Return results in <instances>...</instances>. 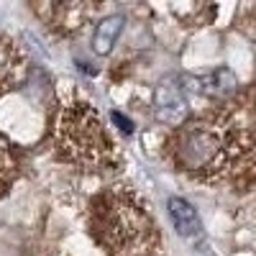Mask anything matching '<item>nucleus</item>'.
Returning <instances> with one entry per match:
<instances>
[{
  "instance_id": "obj_7",
  "label": "nucleus",
  "mask_w": 256,
  "mask_h": 256,
  "mask_svg": "<svg viewBox=\"0 0 256 256\" xmlns=\"http://www.w3.org/2000/svg\"><path fill=\"white\" fill-rule=\"evenodd\" d=\"M166 212H169V220H172V226H174V230L180 233V236H184V238H200L202 236L200 212L184 198H169Z\"/></svg>"
},
{
  "instance_id": "obj_9",
  "label": "nucleus",
  "mask_w": 256,
  "mask_h": 256,
  "mask_svg": "<svg viewBox=\"0 0 256 256\" xmlns=\"http://www.w3.org/2000/svg\"><path fill=\"white\" fill-rule=\"evenodd\" d=\"M16 174V156H13V148L10 144L0 136V198L6 195V190L10 187Z\"/></svg>"
},
{
  "instance_id": "obj_10",
  "label": "nucleus",
  "mask_w": 256,
  "mask_h": 256,
  "mask_svg": "<svg viewBox=\"0 0 256 256\" xmlns=\"http://www.w3.org/2000/svg\"><path fill=\"white\" fill-rule=\"evenodd\" d=\"M110 116H113V120L118 123V128H120V131H126V134H131V131H134V123L128 120V118H123V116H120L118 110H113Z\"/></svg>"
},
{
  "instance_id": "obj_6",
  "label": "nucleus",
  "mask_w": 256,
  "mask_h": 256,
  "mask_svg": "<svg viewBox=\"0 0 256 256\" xmlns=\"http://www.w3.org/2000/svg\"><path fill=\"white\" fill-rule=\"evenodd\" d=\"M154 110H156L159 120L180 126L187 118V95H184V88L172 84V82L162 84V88L156 90V98H154Z\"/></svg>"
},
{
  "instance_id": "obj_11",
  "label": "nucleus",
  "mask_w": 256,
  "mask_h": 256,
  "mask_svg": "<svg viewBox=\"0 0 256 256\" xmlns=\"http://www.w3.org/2000/svg\"><path fill=\"white\" fill-rule=\"evenodd\" d=\"M244 102H246L248 108H251V110L256 113V88H251V90H248V95L244 98Z\"/></svg>"
},
{
  "instance_id": "obj_3",
  "label": "nucleus",
  "mask_w": 256,
  "mask_h": 256,
  "mask_svg": "<svg viewBox=\"0 0 256 256\" xmlns=\"http://www.w3.org/2000/svg\"><path fill=\"white\" fill-rule=\"evenodd\" d=\"M56 152L80 166H108L116 162V144L108 136L98 110L84 100L62 105L54 128Z\"/></svg>"
},
{
  "instance_id": "obj_5",
  "label": "nucleus",
  "mask_w": 256,
  "mask_h": 256,
  "mask_svg": "<svg viewBox=\"0 0 256 256\" xmlns=\"http://www.w3.org/2000/svg\"><path fill=\"white\" fill-rule=\"evenodd\" d=\"M26 74V56L16 41L0 31V95L18 88Z\"/></svg>"
},
{
  "instance_id": "obj_8",
  "label": "nucleus",
  "mask_w": 256,
  "mask_h": 256,
  "mask_svg": "<svg viewBox=\"0 0 256 256\" xmlns=\"http://www.w3.org/2000/svg\"><path fill=\"white\" fill-rule=\"evenodd\" d=\"M123 26H126V18L123 16H108V18H102L100 24H98V28H95V34H92V52L100 54V56L110 54L113 46H116V41H118V36H120V31H123Z\"/></svg>"
},
{
  "instance_id": "obj_1",
  "label": "nucleus",
  "mask_w": 256,
  "mask_h": 256,
  "mask_svg": "<svg viewBox=\"0 0 256 256\" xmlns=\"http://www.w3.org/2000/svg\"><path fill=\"white\" fill-rule=\"evenodd\" d=\"M169 159L195 182L248 190L256 184V113L228 102L184 118L169 141Z\"/></svg>"
},
{
  "instance_id": "obj_4",
  "label": "nucleus",
  "mask_w": 256,
  "mask_h": 256,
  "mask_svg": "<svg viewBox=\"0 0 256 256\" xmlns=\"http://www.w3.org/2000/svg\"><path fill=\"white\" fill-rule=\"evenodd\" d=\"M100 6L102 0H34L36 16L62 36L82 31L95 18Z\"/></svg>"
},
{
  "instance_id": "obj_2",
  "label": "nucleus",
  "mask_w": 256,
  "mask_h": 256,
  "mask_svg": "<svg viewBox=\"0 0 256 256\" xmlns=\"http://www.w3.org/2000/svg\"><path fill=\"white\" fill-rule=\"evenodd\" d=\"M95 230L110 256H152L159 248V230L144 200L131 190L102 195L95 210Z\"/></svg>"
}]
</instances>
